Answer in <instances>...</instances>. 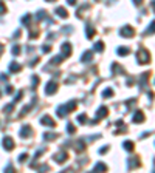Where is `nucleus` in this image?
Here are the masks:
<instances>
[{
    "mask_svg": "<svg viewBox=\"0 0 155 173\" xmlns=\"http://www.w3.org/2000/svg\"><path fill=\"white\" fill-rule=\"evenodd\" d=\"M138 57H140V62H141V63L149 62V59H150L149 53H147L146 49H140V51H138Z\"/></svg>",
    "mask_w": 155,
    "mask_h": 173,
    "instance_id": "f257e3e1",
    "label": "nucleus"
},
{
    "mask_svg": "<svg viewBox=\"0 0 155 173\" xmlns=\"http://www.w3.org/2000/svg\"><path fill=\"white\" fill-rule=\"evenodd\" d=\"M3 147H5L6 150H11V148H14V142H13V139L6 136L5 139H3Z\"/></svg>",
    "mask_w": 155,
    "mask_h": 173,
    "instance_id": "f03ea898",
    "label": "nucleus"
},
{
    "mask_svg": "<svg viewBox=\"0 0 155 173\" xmlns=\"http://www.w3.org/2000/svg\"><path fill=\"white\" fill-rule=\"evenodd\" d=\"M121 34H124L126 37H132L134 36V29H132L130 26H124V28L121 29Z\"/></svg>",
    "mask_w": 155,
    "mask_h": 173,
    "instance_id": "7ed1b4c3",
    "label": "nucleus"
},
{
    "mask_svg": "<svg viewBox=\"0 0 155 173\" xmlns=\"http://www.w3.org/2000/svg\"><path fill=\"white\" fill-rule=\"evenodd\" d=\"M40 122H42L44 125H50V127H54L56 124L53 122V119L50 118V116H44L42 119H40Z\"/></svg>",
    "mask_w": 155,
    "mask_h": 173,
    "instance_id": "20e7f679",
    "label": "nucleus"
},
{
    "mask_svg": "<svg viewBox=\"0 0 155 173\" xmlns=\"http://www.w3.org/2000/svg\"><path fill=\"white\" fill-rule=\"evenodd\" d=\"M56 90H58V87H56V83H50L48 82V87H47V94H53V93H56Z\"/></svg>",
    "mask_w": 155,
    "mask_h": 173,
    "instance_id": "39448f33",
    "label": "nucleus"
},
{
    "mask_svg": "<svg viewBox=\"0 0 155 173\" xmlns=\"http://www.w3.org/2000/svg\"><path fill=\"white\" fill-rule=\"evenodd\" d=\"M134 121L138 122V124H140V122H143V121H144V114H143L141 111H137V114L134 116Z\"/></svg>",
    "mask_w": 155,
    "mask_h": 173,
    "instance_id": "423d86ee",
    "label": "nucleus"
},
{
    "mask_svg": "<svg viewBox=\"0 0 155 173\" xmlns=\"http://www.w3.org/2000/svg\"><path fill=\"white\" fill-rule=\"evenodd\" d=\"M65 159H67V155H65V153H59V155L56 156V161H58V162H64Z\"/></svg>",
    "mask_w": 155,
    "mask_h": 173,
    "instance_id": "0eeeda50",
    "label": "nucleus"
},
{
    "mask_svg": "<svg viewBox=\"0 0 155 173\" xmlns=\"http://www.w3.org/2000/svg\"><path fill=\"white\" fill-rule=\"evenodd\" d=\"M56 13H58L60 17H67V16H68L67 11H65V8H58V9H56Z\"/></svg>",
    "mask_w": 155,
    "mask_h": 173,
    "instance_id": "6e6552de",
    "label": "nucleus"
},
{
    "mask_svg": "<svg viewBox=\"0 0 155 173\" xmlns=\"http://www.w3.org/2000/svg\"><path fill=\"white\" fill-rule=\"evenodd\" d=\"M103 47H104L103 42H98V43L95 45V49H96V51H103Z\"/></svg>",
    "mask_w": 155,
    "mask_h": 173,
    "instance_id": "1a4fd4ad",
    "label": "nucleus"
},
{
    "mask_svg": "<svg viewBox=\"0 0 155 173\" xmlns=\"http://www.w3.org/2000/svg\"><path fill=\"white\" fill-rule=\"evenodd\" d=\"M124 147H126V150H129V152H130V150H132V148H134V144H132V142H130V141H127V142H126V144H124Z\"/></svg>",
    "mask_w": 155,
    "mask_h": 173,
    "instance_id": "9d476101",
    "label": "nucleus"
},
{
    "mask_svg": "<svg viewBox=\"0 0 155 173\" xmlns=\"http://www.w3.org/2000/svg\"><path fill=\"white\" fill-rule=\"evenodd\" d=\"M11 70H13V71H19V70H20V65H17V63H11Z\"/></svg>",
    "mask_w": 155,
    "mask_h": 173,
    "instance_id": "9b49d317",
    "label": "nucleus"
},
{
    "mask_svg": "<svg viewBox=\"0 0 155 173\" xmlns=\"http://www.w3.org/2000/svg\"><path fill=\"white\" fill-rule=\"evenodd\" d=\"M118 54H121V56H126V54H129V49L127 48H124V49H118Z\"/></svg>",
    "mask_w": 155,
    "mask_h": 173,
    "instance_id": "f8f14e48",
    "label": "nucleus"
},
{
    "mask_svg": "<svg viewBox=\"0 0 155 173\" xmlns=\"http://www.w3.org/2000/svg\"><path fill=\"white\" fill-rule=\"evenodd\" d=\"M105 168H107V167H105L104 164H98L96 167H95V170H105Z\"/></svg>",
    "mask_w": 155,
    "mask_h": 173,
    "instance_id": "ddd939ff",
    "label": "nucleus"
},
{
    "mask_svg": "<svg viewBox=\"0 0 155 173\" xmlns=\"http://www.w3.org/2000/svg\"><path fill=\"white\" fill-rule=\"evenodd\" d=\"M110 94H113V91L110 90V88H109V90H105L104 93H103V96H104V98H105V96H110Z\"/></svg>",
    "mask_w": 155,
    "mask_h": 173,
    "instance_id": "4468645a",
    "label": "nucleus"
},
{
    "mask_svg": "<svg viewBox=\"0 0 155 173\" xmlns=\"http://www.w3.org/2000/svg\"><path fill=\"white\" fill-rule=\"evenodd\" d=\"M5 13V6H3V3H0V14Z\"/></svg>",
    "mask_w": 155,
    "mask_h": 173,
    "instance_id": "2eb2a0df",
    "label": "nucleus"
},
{
    "mask_svg": "<svg viewBox=\"0 0 155 173\" xmlns=\"http://www.w3.org/2000/svg\"><path fill=\"white\" fill-rule=\"evenodd\" d=\"M68 3H70V5H73V3H76V0H68Z\"/></svg>",
    "mask_w": 155,
    "mask_h": 173,
    "instance_id": "dca6fc26",
    "label": "nucleus"
},
{
    "mask_svg": "<svg viewBox=\"0 0 155 173\" xmlns=\"http://www.w3.org/2000/svg\"><path fill=\"white\" fill-rule=\"evenodd\" d=\"M134 2H135V3H137V5H140V3H141V2H143V0H134Z\"/></svg>",
    "mask_w": 155,
    "mask_h": 173,
    "instance_id": "f3484780",
    "label": "nucleus"
},
{
    "mask_svg": "<svg viewBox=\"0 0 155 173\" xmlns=\"http://www.w3.org/2000/svg\"><path fill=\"white\" fill-rule=\"evenodd\" d=\"M47 2H54V0H47Z\"/></svg>",
    "mask_w": 155,
    "mask_h": 173,
    "instance_id": "a211bd4d",
    "label": "nucleus"
}]
</instances>
